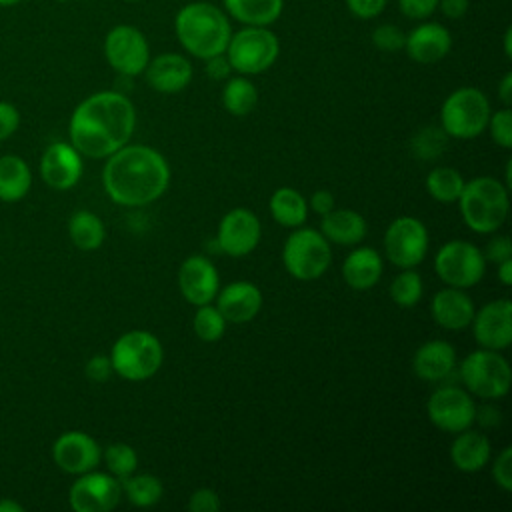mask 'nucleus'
<instances>
[{"label":"nucleus","instance_id":"13d9d810","mask_svg":"<svg viewBox=\"0 0 512 512\" xmlns=\"http://www.w3.org/2000/svg\"><path fill=\"white\" fill-rule=\"evenodd\" d=\"M18 2H22V0H0V6H14Z\"/></svg>","mask_w":512,"mask_h":512},{"label":"nucleus","instance_id":"cd10ccee","mask_svg":"<svg viewBox=\"0 0 512 512\" xmlns=\"http://www.w3.org/2000/svg\"><path fill=\"white\" fill-rule=\"evenodd\" d=\"M224 12L242 26H270L284 12V0H222Z\"/></svg>","mask_w":512,"mask_h":512},{"label":"nucleus","instance_id":"37998d69","mask_svg":"<svg viewBox=\"0 0 512 512\" xmlns=\"http://www.w3.org/2000/svg\"><path fill=\"white\" fill-rule=\"evenodd\" d=\"M344 4L358 20H372L384 12L388 0H344Z\"/></svg>","mask_w":512,"mask_h":512},{"label":"nucleus","instance_id":"393cba45","mask_svg":"<svg viewBox=\"0 0 512 512\" xmlns=\"http://www.w3.org/2000/svg\"><path fill=\"white\" fill-rule=\"evenodd\" d=\"M366 220L362 214L350 208H332L328 214L322 216L320 232L328 242L340 246H354L360 244L366 236Z\"/></svg>","mask_w":512,"mask_h":512},{"label":"nucleus","instance_id":"a18cd8bd","mask_svg":"<svg viewBox=\"0 0 512 512\" xmlns=\"http://www.w3.org/2000/svg\"><path fill=\"white\" fill-rule=\"evenodd\" d=\"M482 254H484L486 260L498 264V262H502V260L512 258V242H510V238H508L506 234H496V236H492V238L488 240L486 250H484Z\"/></svg>","mask_w":512,"mask_h":512},{"label":"nucleus","instance_id":"dca6fc26","mask_svg":"<svg viewBox=\"0 0 512 512\" xmlns=\"http://www.w3.org/2000/svg\"><path fill=\"white\" fill-rule=\"evenodd\" d=\"M474 338L482 348L504 350L512 344V302L508 298L484 304L472 318Z\"/></svg>","mask_w":512,"mask_h":512},{"label":"nucleus","instance_id":"052dcab7","mask_svg":"<svg viewBox=\"0 0 512 512\" xmlns=\"http://www.w3.org/2000/svg\"><path fill=\"white\" fill-rule=\"evenodd\" d=\"M126 2H140V0H126Z\"/></svg>","mask_w":512,"mask_h":512},{"label":"nucleus","instance_id":"a878e982","mask_svg":"<svg viewBox=\"0 0 512 512\" xmlns=\"http://www.w3.org/2000/svg\"><path fill=\"white\" fill-rule=\"evenodd\" d=\"M382 268H384L382 256L374 248L362 246V248L352 250L346 256V260L342 264V276H344V282L352 290L364 292L378 284V280L382 276Z\"/></svg>","mask_w":512,"mask_h":512},{"label":"nucleus","instance_id":"a211bd4d","mask_svg":"<svg viewBox=\"0 0 512 512\" xmlns=\"http://www.w3.org/2000/svg\"><path fill=\"white\" fill-rule=\"evenodd\" d=\"M178 288L186 302L194 306L210 304L220 288L216 266L202 254L188 256L178 270Z\"/></svg>","mask_w":512,"mask_h":512},{"label":"nucleus","instance_id":"864d4df0","mask_svg":"<svg viewBox=\"0 0 512 512\" xmlns=\"http://www.w3.org/2000/svg\"><path fill=\"white\" fill-rule=\"evenodd\" d=\"M498 96L504 102V106H510L512 102V72H506L498 86Z\"/></svg>","mask_w":512,"mask_h":512},{"label":"nucleus","instance_id":"c9c22d12","mask_svg":"<svg viewBox=\"0 0 512 512\" xmlns=\"http://www.w3.org/2000/svg\"><path fill=\"white\" fill-rule=\"evenodd\" d=\"M446 144H448V134L442 128L424 126L412 136L410 150L418 160L428 162L442 156V152L446 150Z\"/></svg>","mask_w":512,"mask_h":512},{"label":"nucleus","instance_id":"6e6d98bb","mask_svg":"<svg viewBox=\"0 0 512 512\" xmlns=\"http://www.w3.org/2000/svg\"><path fill=\"white\" fill-rule=\"evenodd\" d=\"M22 504L10 500V498H2L0 500V512H22Z\"/></svg>","mask_w":512,"mask_h":512},{"label":"nucleus","instance_id":"4c0bfd02","mask_svg":"<svg viewBox=\"0 0 512 512\" xmlns=\"http://www.w3.org/2000/svg\"><path fill=\"white\" fill-rule=\"evenodd\" d=\"M104 462L112 476H116L118 480H124L136 472L138 454L134 452V448L130 444L116 442L104 450Z\"/></svg>","mask_w":512,"mask_h":512},{"label":"nucleus","instance_id":"09e8293b","mask_svg":"<svg viewBox=\"0 0 512 512\" xmlns=\"http://www.w3.org/2000/svg\"><path fill=\"white\" fill-rule=\"evenodd\" d=\"M204 62H206L204 72H206L212 80H224V78H230V72H234V70H232V66H230V62H228V58H226V54L210 56V58H206Z\"/></svg>","mask_w":512,"mask_h":512},{"label":"nucleus","instance_id":"5701e85b","mask_svg":"<svg viewBox=\"0 0 512 512\" xmlns=\"http://www.w3.org/2000/svg\"><path fill=\"white\" fill-rule=\"evenodd\" d=\"M430 312L438 326L446 330H462L470 326L476 308L472 298L464 292V288L448 286L434 294Z\"/></svg>","mask_w":512,"mask_h":512},{"label":"nucleus","instance_id":"ddd939ff","mask_svg":"<svg viewBox=\"0 0 512 512\" xmlns=\"http://www.w3.org/2000/svg\"><path fill=\"white\" fill-rule=\"evenodd\" d=\"M426 414L438 430L458 434L472 426L476 418V404L464 388L442 386L430 394Z\"/></svg>","mask_w":512,"mask_h":512},{"label":"nucleus","instance_id":"58836bf2","mask_svg":"<svg viewBox=\"0 0 512 512\" xmlns=\"http://www.w3.org/2000/svg\"><path fill=\"white\" fill-rule=\"evenodd\" d=\"M370 40L380 52H398V50H404L406 32L392 22H384L372 30Z\"/></svg>","mask_w":512,"mask_h":512},{"label":"nucleus","instance_id":"79ce46f5","mask_svg":"<svg viewBox=\"0 0 512 512\" xmlns=\"http://www.w3.org/2000/svg\"><path fill=\"white\" fill-rule=\"evenodd\" d=\"M398 10L408 20H428L438 10V0H398Z\"/></svg>","mask_w":512,"mask_h":512},{"label":"nucleus","instance_id":"f257e3e1","mask_svg":"<svg viewBox=\"0 0 512 512\" xmlns=\"http://www.w3.org/2000/svg\"><path fill=\"white\" fill-rule=\"evenodd\" d=\"M136 128L134 104L116 90L84 98L70 118V142L88 158H108L128 144Z\"/></svg>","mask_w":512,"mask_h":512},{"label":"nucleus","instance_id":"1a4fd4ad","mask_svg":"<svg viewBox=\"0 0 512 512\" xmlns=\"http://www.w3.org/2000/svg\"><path fill=\"white\" fill-rule=\"evenodd\" d=\"M282 262L288 274L296 280H316L332 262L330 242L322 232L298 226L284 242Z\"/></svg>","mask_w":512,"mask_h":512},{"label":"nucleus","instance_id":"ea45409f","mask_svg":"<svg viewBox=\"0 0 512 512\" xmlns=\"http://www.w3.org/2000/svg\"><path fill=\"white\" fill-rule=\"evenodd\" d=\"M486 128L490 130V136L498 146L512 148V112L508 106L490 114Z\"/></svg>","mask_w":512,"mask_h":512},{"label":"nucleus","instance_id":"bf43d9fd","mask_svg":"<svg viewBox=\"0 0 512 512\" xmlns=\"http://www.w3.org/2000/svg\"><path fill=\"white\" fill-rule=\"evenodd\" d=\"M54 2H70V0H54Z\"/></svg>","mask_w":512,"mask_h":512},{"label":"nucleus","instance_id":"2eb2a0df","mask_svg":"<svg viewBox=\"0 0 512 512\" xmlns=\"http://www.w3.org/2000/svg\"><path fill=\"white\" fill-rule=\"evenodd\" d=\"M260 236L262 226L258 216L248 208H232L222 216L218 224L216 244L224 254L242 258L258 246Z\"/></svg>","mask_w":512,"mask_h":512},{"label":"nucleus","instance_id":"4be33fe9","mask_svg":"<svg viewBox=\"0 0 512 512\" xmlns=\"http://www.w3.org/2000/svg\"><path fill=\"white\" fill-rule=\"evenodd\" d=\"M216 308L226 322H250L262 308V292L248 280L230 282L216 294Z\"/></svg>","mask_w":512,"mask_h":512},{"label":"nucleus","instance_id":"aec40b11","mask_svg":"<svg viewBox=\"0 0 512 512\" xmlns=\"http://www.w3.org/2000/svg\"><path fill=\"white\" fill-rule=\"evenodd\" d=\"M148 86L160 94L182 92L192 80V62L178 52H162L148 60L144 68Z\"/></svg>","mask_w":512,"mask_h":512},{"label":"nucleus","instance_id":"7c9ffc66","mask_svg":"<svg viewBox=\"0 0 512 512\" xmlns=\"http://www.w3.org/2000/svg\"><path fill=\"white\" fill-rule=\"evenodd\" d=\"M68 234L76 248L80 250H96L102 246L106 230L102 220L88 210H78L68 220Z\"/></svg>","mask_w":512,"mask_h":512},{"label":"nucleus","instance_id":"f704fd0d","mask_svg":"<svg viewBox=\"0 0 512 512\" xmlns=\"http://www.w3.org/2000/svg\"><path fill=\"white\" fill-rule=\"evenodd\" d=\"M422 292H424L422 278L412 268H402V272L396 274L390 284V298L400 308L416 306L422 298Z\"/></svg>","mask_w":512,"mask_h":512},{"label":"nucleus","instance_id":"de8ad7c7","mask_svg":"<svg viewBox=\"0 0 512 512\" xmlns=\"http://www.w3.org/2000/svg\"><path fill=\"white\" fill-rule=\"evenodd\" d=\"M20 126V112L14 104L0 100V142L12 136Z\"/></svg>","mask_w":512,"mask_h":512},{"label":"nucleus","instance_id":"f3484780","mask_svg":"<svg viewBox=\"0 0 512 512\" xmlns=\"http://www.w3.org/2000/svg\"><path fill=\"white\" fill-rule=\"evenodd\" d=\"M52 458L60 470L68 474H84L100 464L102 450L90 434L70 430L56 438L52 446Z\"/></svg>","mask_w":512,"mask_h":512},{"label":"nucleus","instance_id":"4468645a","mask_svg":"<svg viewBox=\"0 0 512 512\" xmlns=\"http://www.w3.org/2000/svg\"><path fill=\"white\" fill-rule=\"evenodd\" d=\"M122 484L116 476L104 472H84L70 486V506L76 512H108L118 506Z\"/></svg>","mask_w":512,"mask_h":512},{"label":"nucleus","instance_id":"72a5a7b5","mask_svg":"<svg viewBox=\"0 0 512 512\" xmlns=\"http://www.w3.org/2000/svg\"><path fill=\"white\" fill-rule=\"evenodd\" d=\"M122 492L128 496V500L138 508H150L162 498V482L154 474H138L128 476L120 480Z\"/></svg>","mask_w":512,"mask_h":512},{"label":"nucleus","instance_id":"7ed1b4c3","mask_svg":"<svg viewBox=\"0 0 512 512\" xmlns=\"http://www.w3.org/2000/svg\"><path fill=\"white\" fill-rule=\"evenodd\" d=\"M174 34L194 58L206 60L224 54L232 36L228 14L210 2H188L174 16Z\"/></svg>","mask_w":512,"mask_h":512},{"label":"nucleus","instance_id":"20e7f679","mask_svg":"<svg viewBox=\"0 0 512 512\" xmlns=\"http://www.w3.org/2000/svg\"><path fill=\"white\" fill-rule=\"evenodd\" d=\"M456 202L466 226L478 234L496 232L508 218V186L492 176H478L464 182Z\"/></svg>","mask_w":512,"mask_h":512},{"label":"nucleus","instance_id":"f8f14e48","mask_svg":"<svg viewBox=\"0 0 512 512\" xmlns=\"http://www.w3.org/2000/svg\"><path fill=\"white\" fill-rule=\"evenodd\" d=\"M384 252L398 268L418 266L428 252V230L414 216H400L390 222L384 234Z\"/></svg>","mask_w":512,"mask_h":512},{"label":"nucleus","instance_id":"8fccbe9b","mask_svg":"<svg viewBox=\"0 0 512 512\" xmlns=\"http://www.w3.org/2000/svg\"><path fill=\"white\" fill-rule=\"evenodd\" d=\"M470 0H438V10L450 20H458L468 12Z\"/></svg>","mask_w":512,"mask_h":512},{"label":"nucleus","instance_id":"5fc2aeb1","mask_svg":"<svg viewBox=\"0 0 512 512\" xmlns=\"http://www.w3.org/2000/svg\"><path fill=\"white\" fill-rule=\"evenodd\" d=\"M498 278L504 286L512 284V258L498 262Z\"/></svg>","mask_w":512,"mask_h":512},{"label":"nucleus","instance_id":"e433bc0d","mask_svg":"<svg viewBox=\"0 0 512 512\" xmlns=\"http://www.w3.org/2000/svg\"><path fill=\"white\" fill-rule=\"evenodd\" d=\"M196 314L192 320L194 332L202 342H216L222 338L224 330H226V320L220 314V310L212 304H202L196 306Z\"/></svg>","mask_w":512,"mask_h":512},{"label":"nucleus","instance_id":"0eeeda50","mask_svg":"<svg viewBox=\"0 0 512 512\" xmlns=\"http://www.w3.org/2000/svg\"><path fill=\"white\" fill-rule=\"evenodd\" d=\"M490 114L488 96L480 88L462 86L442 102L440 128L452 138H476L486 130Z\"/></svg>","mask_w":512,"mask_h":512},{"label":"nucleus","instance_id":"4d7b16f0","mask_svg":"<svg viewBox=\"0 0 512 512\" xmlns=\"http://www.w3.org/2000/svg\"><path fill=\"white\" fill-rule=\"evenodd\" d=\"M504 54L506 58L512 56V28H506L504 32Z\"/></svg>","mask_w":512,"mask_h":512},{"label":"nucleus","instance_id":"bb28decb","mask_svg":"<svg viewBox=\"0 0 512 512\" xmlns=\"http://www.w3.org/2000/svg\"><path fill=\"white\" fill-rule=\"evenodd\" d=\"M490 440L478 430H462L450 446L452 464L462 472H478L490 462Z\"/></svg>","mask_w":512,"mask_h":512},{"label":"nucleus","instance_id":"c756f323","mask_svg":"<svg viewBox=\"0 0 512 512\" xmlns=\"http://www.w3.org/2000/svg\"><path fill=\"white\" fill-rule=\"evenodd\" d=\"M270 214L280 226L298 228L308 218V202L296 188L282 186L270 196Z\"/></svg>","mask_w":512,"mask_h":512},{"label":"nucleus","instance_id":"c85d7f7f","mask_svg":"<svg viewBox=\"0 0 512 512\" xmlns=\"http://www.w3.org/2000/svg\"><path fill=\"white\" fill-rule=\"evenodd\" d=\"M32 184L28 164L14 154L0 156V200L16 202L22 200Z\"/></svg>","mask_w":512,"mask_h":512},{"label":"nucleus","instance_id":"2f4dec72","mask_svg":"<svg viewBox=\"0 0 512 512\" xmlns=\"http://www.w3.org/2000/svg\"><path fill=\"white\" fill-rule=\"evenodd\" d=\"M258 102V90L252 80L246 76H234L228 78V82L222 88V106L232 116H246L254 110Z\"/></svg>","mask_w":512,"mask_h":512},{"label":"nucleus","instance_id":"c03bdc74","mask_svg":"<svg viewBox=\"0 0 512 512\" xmlns=\"http://www.w3.org/2000/svg\"><path fill=\"white\" fill-rule=\"evenodd\" d=\"M188 510H192V512H218L220 510V498L212 488H198L188 500Z\"/></svg>","mask_w":512,"mask_h":512},{"label":"nucleus","instance_id":"412c9836","mask_svg":"<svg viewBox=\"0 0 512 512\" xmlns=\"http://www.w3.org/2000/svg\"><path fill=\"white\" fill-rule=\"evenodd\" d=\"M42 180L54 190H68L76 186L82 176L80 152L66 142L50 144L40 160Z\"/></svg>","mask_w":512,"mask_h":512},{"label":"nucleus","instance_id":"f03ea898","mask_svg":"<svg viewBox=\"0 0 512 512\" xmlns=\"http://www.w3.org/2000/svg\"><path fill=\"white\" fill-rule=\"evenodd\" d=\"M102 184L110 200L120 206H146L158 200L170 184L166 158L142 144H126L108 156Z\"/></svg>","mask_w":512,"mask_h":512},{"label":"nucleus","instance_id":"49530a36","mask_svg":"<svg viewBox=\"0 0 512 512\" xmlns=\"http://www.w3.org/2000/svg\"><path fill=\"white\" fill-rule=\"evenodd\" d=\"M84 372L88 376V380L96 382V384H102L110 378V374L114 372L112 370V362H110V356H92L86 366H84Z\"/></svg>","mask_w":512,"mask_h":512},{"label":"nucleus","instance_id":"6ab92c4d","mask_svg":"<svg viewBox=\"0 0 512 512\" xmlns=\"http://www.w3.org/2000/svg\"><path fill=\"white\" fill-rule=\"evenodd\" d=\"M404 50L408 58L418 64H436L450 54L452 34L440 22L422 20L406 34Z\"/></svg>","mask_w":512,"mask_h":512},{"label":"nucleus","instance_id":"3c124183","mask_svg":"<svg viewBox=\"0 0 512 512\" xmlns=\"http://www.w3.org/2000/svg\"><path fill=\"white\" fill-rule=\"evenodd\" d=\"M334 206H336L334 196H332V192H328V190H316V192L312 194V198H310V208H312L316 214H320V216L328 214Z\"/></svg>","mask_w":512,"mask_h":512},{"label":"nucleus","instance_id":"6e6552de","mask_svg":"<svg viewBox=\"0 0 512 512\" xmlns=\"http://www.w3.org/2000/svg\"><path fill=\"white\" fill-rule=\"evenodd\" d=\"M460 378L466 390L474 396L482 400H496L508 394L512 372L508 360L498 350L480 348L462 360Z\"/></svg>","mask_w":512,"mask_h":512},{"label":"nucleus","instance_id":"9b49d317","mask_svg":"<svg viewBox=\"0 0 512 512\" xmlns=\"http://www.w3.org/2000/svg\"><path fill=\"white\" fill-rule=\"evenodd\" d=\"M104 58L120 76L134 78L150 60L148 38L132 24H116L104 38Z\"/></svg>","mask_w":512,"mask_h":512},{"label":"nucleus","instance_id":"39448f33","mask_svg":"<svg viewBox=\"0 0 512 512\" xmlns=\"http://www.w3.org/2000/svg\"><path fill=\"white\" fill-rule=\"evenodd\" d=\"M164 360L160 340L148 330L124 332L112 346V370L130 382L152 378Z\"/></svg>","mask_w":512,"mask_h":512},{"label":"nucleus","instance_id":"b1692460","mask_svg":"<svg viewBox=\"0 0 512 512\" xmlns=\"http://www.w3.org/2000/svg\"><path fill=\"white\" fill-rule=\"evenodd\" d=\"M456 366V350L446 340H428L424 342L414 358L412 370L420 380L440 382L452 374Z\"/></svg>","mask_w":512,"mask_h":512},{"label":"nucleus","instance_id":"423d86ee","mask_svg":"<svg viewBox=\"0 0 512 512\" xmlns=\"http://www.w3.org/2000/svg\"><path fill=\"white\" fill-rule=\"evenodd\" d=\"M224 54L234 72L254 76L274 66L280 56V40L270 26H242L232 32Z\"/></svg>","mask_w":512,"mask_h":512},{"label":"nucleus","instance_id":"603ef678","mask_svg":"<svg viewBox=\"0 0 512 512\" xmlns=\"http://www.w3.org/2000/svg\"><path fill=\"white\" fill-rule=\"evenodd\" d=\"M474 420H478L484 426H494V424L500 422V412L494 406H482L480 410L476 408V418Z\"/></svg>","mask_w":512,"mask_h":512},{"label":"nucleus","instance_id":"a19ab883","mask_svg":"<svg viewBox=\"0 0 512 512\" xmlns=\"http://www.w3.org/2000/svg\"><path fill=\"white\" fill-rule=\"evenodd\" d=\"M492 478L504 490L512 492V448L506 446L492 464Z\"/></svg>","mask_w":512,"mask_h":512},{"label":"nucleus","instance_id":"473e14b6","mask_svg":"<svg viewBox=\"0 0 512 512\" xmlns=\"http://www.w3.org/2000/svg\"><path fill=\"white\" fill-rule=\"evenodd\" d=\"M462 188H464V178L456 168L436 166L426 176V190L438 202H444V204L456 202Z\"/></svg>","mask_w":512,"mask_h":512},{"label":"nucleus","instance_id":"9d476101","mask_svg":"<svg viewBox=\"0 0 512 512\" xmlns=\"http://www.w3.org/2000/svg\"><path fill=\"white\" fill-rule=\"evenodd\" d=\"M434 268L444 284L454 288H470L482 280L486 258L472 242L450 240L436 252Z\"/></svg>","mask_w":512,"mask_h":512}]
</instances>
